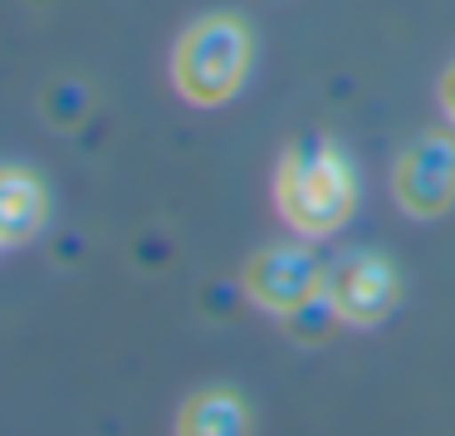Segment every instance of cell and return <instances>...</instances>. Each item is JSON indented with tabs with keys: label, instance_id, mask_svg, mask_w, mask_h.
<instances>
[{
	"label": "cell",
	"instance_id": "1",
	"mask_svg": "<svg viewBox=\"0 0 455 436\" xmlns=\"http://www.w3.org/2000/svg\"><path fill=\"white\" fill-rule=\"evenodd\" d=\"M353 167L328 138H299L275 172V206L299 236L323 240L353 216Z\"/></svg>",
	"mask_w": 455,
	"mask_h": 436
},
{
	"label": "cell",
	"instance_id": "2",
	"mask_svg": "<svg viewBox=\"0 0 455 436\" xmlns=\"http://www.w3.org/2000/svg\"><path fill=\"white\" fill-rule=\"evenodd\" d=\"M250 35L235 15H201L172 50V89L196 109H216L245 84Z\"/></svg>",
	"mask_w": 455,
	"mask_h": 436
},
{
	"label": "cell",
	"instance_id": "3",
	"mask_svg": "<svg viewBox=\"0 0 455 436\" xmlns=\"http://www.w3.org/2000/svg\"><path fill=\"white\" fill-rule=\"evenodd\" d=\"M392 197L406 216L435 221L455 201V138L451 133H426L396 157Z\"/></svg>",
	"mask_w": 455,
	"mask_h": 436
},
{
	"label": "cell",
	"instance_id": "4",
	"mask_svg": "<svg viewBox=\"0 0 455 436\" xmlns=\"http://www.w3.org/2000/svg\"><path fill=\"white\" fill-rule=\"evenodd\" d=\"M245 295L259 309L289 319L323 295V265L304 246H269L245 265Z\"/></svg>",
	"mask_w": 455,
	"mask_h": 436
},
{
	"label": "cell",
	"instance_id": "5",
	"mask_svg": "<svg viewBox=\"0 0 455 436\" xmlns=\"http://www.w3.org/2000/svg\"><path fill=\"white\" fill-rule=\"evenodd\" d=\"M323 299L333 304V314L343 324H377V319L392 314L396 304V275L382 255H367V250H353V255L333 260L323 270Z\"/></svg>",
	"mask_w": 455,
	"mask_h": 436
},
{
	"label": "cell",
	"instance_id": "6",
	"mask_svg": "<svg viewBox=\"0 0 455 436\" xmlns=\"http://www.w3.org/2000/svg\"><path fill=\"white\" fill-rule=\"evenodd\" d=\"M44 221V191L30 172L0 167V246H25Z\"/></svg>",
	"mask_w": 455,
	"mask_h": 436
},
{
	"label": "cell",
	"instance_id": "7",
	"mask_svg": "<svg viewBox=\"0 0 455 436\" xmlns=\"http://www.w3.org/2000/svg\"><path fill=\"white\" fill-rule=\"evenodd\" d=\"M245 426H250V416L230 392H201L177 412L181 436H240Z\"/></svg>",
	"mask_w": 455,
	"mask_h": 436
},
{
	"label": "cell",
	"instance_id": "8",
	"mask_svg": "<svg viewBox=\"0 0 455 436\" xmlns=\"http://www.w3.org/2000/svg\"><path fill=\"white\" fill-rule=\"evenodd\" d=\"M435 93H441V109H445V118L455 123V64L441 74V89H435Z\"/></svg>",
	"mask_w": 455,
	"mask_h": 436
}]
</instances>
